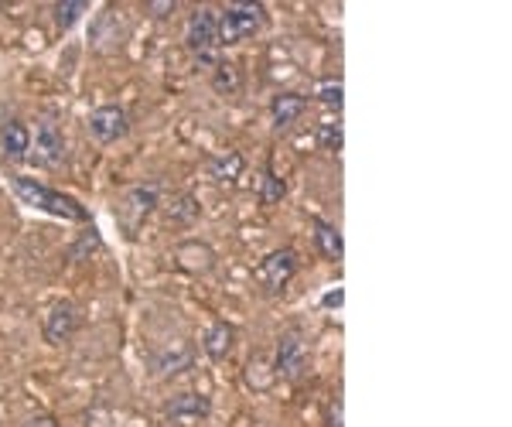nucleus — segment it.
<instances>
[{"instance_id":"obj_1","label":"nucleus","mask_w":512,"mask_h":427,"mask_svg":"<svg viewBox=\"0 0 512 427\" xmlns=\"http://www.w3.org/2000/svg\"><path fill=\"white\" fill-rule=\"evenodd\" d=\"M11 192L18 195L24 205H31V209H38V212H48V216H55V219H69V223H86L89 219L86 205L79 199L59 192V188L41 185L28 175H11Z\"/></svg>"},{"instance_id":"obj_2","label":"nucleus","mask_w":512,"mask_h":427,"mask_svg":"<svg viewBox=\"0 0 512 427\" xmlns=\"http://www.w3.org/2000/svg\"><path fill=\"white\" fill-rule=\"evenodd\" d=\"M267 24L263 4H226L219 11V48H236L253 41Z\"/></svg>"},{"instance_id":"obj_3","label":"nucleus","mask_w":512,"mask_h":427,"mask_svg":"<svg viewBox=\"0 0 512 427\" xmlns=\"http://www.w3.org/2000/svg\"><path fill=\"white\" fill-rule=\"evenodd\" d=\"M185 48L195 55L202 69H216L219 59V11L212 7H198L185 24Z\"/></svg>"},{"instance_id":"obj_4","label":"nucleus","mask_w":512,"mask_h":427,"mask_svg":"<svg viewBox=\"0 0 512 427\" xmlns=\"http://www.w3.org/2000/svg\"><path fill=\"white\" fill-rule=\"evenodd\" d=\"M158 205H161V182H140L134 188H127V192L120 195L117 212H113L123 236L137 240V229L147 223V216H151Z\"/></svg>"},{"instance_id":"obj_5","label":"nucleus","mask_w":512,"mask_h":427,"mask_svg":"<svg viewBox=\"0 0 512 427\" xmlns=\"http://www.w3.org/2000/svg\"><path fill=\"white\" fill-rule=\"evenodd\" d=\"M311 369V346H308V335L301 328H284L277 339V352H274V376L277 380L297 383L304 380Z\"/></svg>"},{"instance_id":"obj_6","label":"nucleus","mask_w":512,"mask_h":427,"mask_svg":"<svg viewBox=\"0 0 512 427\" xmlns=\"http://www.w3.org/2000/svg\"><path fill=\"white\" fill-rule=\"evenodd\" d=\"M297 270H301V257H297L294 246H277V250H270L267 257L256 264L253 277L267 294H280L297 277Z\"/></svg>"},{"instance_id":"obj_7","label":"nucleus","mask_w":512,"mask_h":427,"mask_svg":"<svg viewBox=\"0 0 512 427\" xmlns=\"http://www.w3.org/2000/svg\"><path fill=\"white\" fill-rule=\"evenodd\" d=\"M86 127L96 144H117L130 134V113L120 103H103L89 113Z\"/></svg>"},{"instance_id":"obj_8","label":"nucleus","mask_w":512,"mask_h":427,"mask_svg":"<svg viewBox=\"0 0 512 427\" xmlns=\"http://www.w3.org/2000/svg\"><path fill=\"white\" fill-rule=\"evenodd\" d=\"M79 325H82V311L76 301H55L45 311V318H41V339L48 346H65L79 332Z\"/></svg>"},{"instance_id":"obj_9","label":"nucleus","mask_w":512,"mask_h":427,"mask_svg":"<svg viewBox=\"0 0 512 427\" xmlns=\"http://www.w3.org/2000/svg\"><path fill=\"white\" fill-rule=\"evenodd\" d=\"M209 414H212V400L195 390L178 393V397H171L164 404V424L168 427H198L209 421Z\"/></svg>"},{"instance_id":"obj_10","label":"nucleus","mask_w":512,"mask_h":427,"mask_svg":"<svg viewBox=\"0 0 512 427\" xmlns=\"http://www.w3.org/2000/svg\"><path fill=\"white\" fill-rule=\"evenodd\" d=\"M31 151H35L31 158H35V164H41V168H59L65 161V134L52 117L38 120L35 137H31Z\"/></svg>"},{"instance_id":"obj_11","label":"nucleus","mask_w":512,"mask_h":427,"mask_svg":"<svg viewBox=\"0 0 512 427\" xmlns=\"http://www.w3.org/2000/svg\"><path fill=\"white\" fill-rule=\"evenodd\" d=\"M216 250L205 240H181L175 246V267L192 277H209L216 270Z\"/></svg>"},{"instance_id":"obj_12","label":"nucleus","mask_w":512,"mask_h":427,"mask_svg":"<svg viewBox=\"0 0 512 427\" xmlns=\"http://www.w3.org/2000/svg\"><path fill=\"white\" fill-rule=\"evenodd\" d=\"M192 363H195V349L188 346V342H171L168 349L154 352L151 369H154V376H158V380H175V376L188 373Z\"/></svg>"},{"instance_id":"obj_13","label":"nucleus","mask_w":512,"mask_h":427,"mask_svg":"<svg viewBox=\"0 0 512 427\" xmlns=\"http://www.w3.org/2000/svg\"><path fill=\"white\" fill-rule=\"evenodd\" d=\"M304 113H308V96L294 93V89H284V93H277L270 100V123H274V130L294 127Z\"/></svg>"},{"instance_id":"obj_14","label":"nucleus","mask_w":512,"mask_h":427,"mask_svg":"<svg viewBox=\"0 0 512 427\" xmlns=\"http://www.w3.org/2000/svg\"><path fill=\"white\" fill-rule=\"evenodd\" d=\"M89 38H93V48L103 55L110 52H120L123 38H127V28H123V21L117 18L113 11H103L99 18L93 21V31H89Z\"/></svg>"},{"instance_id":"obj_15","label":"nucleus","mask_w":512,"mask_h":427,"mask_svg":"<svg viewBox=\"0 0 512 427\" xmlns=\"http://www.w3.org/2000/svg\"><path fill=\"white\" fill-rule=\"evenodd\" d=\"M236 349V325L229 322H212L205 328L202 335V352L205 359H212V363H222V359H229Z\"/></svg>"},{"instance_id":"obj_16","label":"nucleus","mask_w":512,"mask_h":427,"mask_svg":"<svg viewBox=\"0 0 512 427\" xmlns=\"http://www.w3.org/2000/svg\"><path fill=\"white\" fill-rule=\"evenodd\" d=\"M0 151H4L7 161L21 164L31 158V130L24 127L21 120H7L0 127Z\"/></svg>"},{"instance_id":"obj_17","label":"nucleus","mask_w":512,"mask_h":427,"mask_svg":"<svg viewBox=\"0 0 512 427\" xmlns=\"http://www.w3.org/2000/svg\"><path fill=\"white\" fill-rule=\"evenodd\" d=\"M311 229H315V246H318L321 257L332 260V264H338V260L345 257L342 229H338L335 223H328V219H321V216H311Z\"/></svg>"},{"instance_id":"obj_18","label":"nucleus","mask_w":512,"mask_h":427,"mask_svg":"<svg viewBox=\"0 0 512 427\" xmlns=\"http://www.w3.org/2000/svg\"><path fill=\"white\" fill-rule=\"evenodd\" d=\"M246 171V161L239 151H222L216 158H209V175L216 178L219 185H236Z\"/></svg>"},{"instance_id":"obj_19","label":"nucleus","mask_w":512,"mask_h":427,"mask_svg":"<svg viewBox=\"0 0 512 427\" xmlns=\"http://www.w3.org/2000/svg\"><path fill=\"white\" fill-rule=\"evenodd\" d=\"M198 216H202V205H198L195 192H181L168 205V223H175V226H192Z\"/></svg>"},{"instance_id":"obj_20","label":"nucleus","mask_w":512,"mask_h":427,"mask_svg":"<svg viewBox=\"0 0 512 427\" xmlns=\"http://www.w3.org/2000/svg\"><path fill=\"white\" fill-rule=\"evenodd\" d=\"M212 89H216L219 96H236L239 89H243V72H239V65L219 62L216 69H212Z\"/></svg>"},{"instance_id":"obj_21","label":"nucleus","mask_w":512,"mask_h":427,"mask_svg":"<svg viewBox=\"0 0 512 427\" xmlns=\"http://www.w3.org/2000/svg\"><path fill=\"white\" fill-rule=\"evenodd\" d=\"M287 195V182L277 175L274 161L263 164V178H260V202L263 205H277Z\"/></svg>"},{"instance_id":"obj_22","label":"nucleus","mask_w":512,"mask_h":427,"mask_svg":"<svg viewBox=\"0 0 512 427\" xmlns=\"http://www.w3.org/2000/svg\"><path fill=\"white\" fill-rule=\"evenodd\" d=\"M103 250V236H99L96 226H86L82 233L76 236V243L69 246V260H76V264H82V260H89L93 253Z\"/></svg>"},{"instance_id":"obj_23","label":"nucleus","mask_w":512,"mask_h":427,"mask_svg":"<svg viewBox=\"0 0 512 427\" xmlns=\"http://www.w3.org/2000/svg\"><path fill=\"white\" fill-rule=\"evenodd\" d=\"M89 11L86 0H59V4L52 7V18H55V28L59 31H69L72 24H76L82 14Z\"/></svg>"},{"instance_id":"obj_24","label":"nucleus","mask_w":512,"mask_h":427,"mask_svg":"<svg viewBox=\"0 0 512 427\" xmlns=\"http://www.w3.org/2000/svg\"><path fill=\"white\" fill-rule=\"evenodd\" d=\"M318 103L325 106V110H342V103H345V82L342 79H325L318 86Z\"/></svg>"},{"instance_id":"obj_25","label":"nucleus","mask_w":512,"mask_h":427,"mask_svg":"<svg viewBox=\"0 0 512 427\" xmlns=\"http://www.w3.org/2000/svg\"><path fill=\"white\" fill-rule=\"evenodd\" d=\"M342 144H345V130H342V123H338V120L321 123V127H318V147H321V151L338 154V151H342Z\"/></svg>"},{"instance_id":"obj_26","label":"nucleus","mask_w":512,"mask_h":427,"mask_svg":"<svg viewBox=\"0 0 512 427\" xmlns=\"http://www.w3.org/2000/svg\"><path fill=\"white\" fill-rule=\"evenodd\" d=\"M144 11L151 14V18L164 21V18H171V14L178 11V4H175V0H147V4H144Z\"/></svg>"},{"instance_id":"obj_27","label":"nucleus","mask_w":512,"mask_h":427,"mask_svg":"<svg viewBox=\"0 0 512 427\" xmlns=\"http://www.w3.org/2000/svg\"><path fill=\"white\" fill-rule=\"evenodd\" d=\"M345 404H342V397H335L332 404H328V427H345L342 421H345V410H342Z\"/></svg>"},{"instance_id":"obj_28","label":"nucleus","mask_w":512,"mask_h":427,"mask_svg":"<svg viewBox=\"0 0 512 427\" xmlns=\"http://www.w3.org/2000/svg\"><path fill=\"white\" fill-rule=\"evenodd\" d=\"M18 427H59L52 414H35V417H24Z\"/></svg>"},{"instance_id":"obj_29","label":"nucleus","mask_w":512,"mask_h":427,"mask_svg":"<svg viewBox=\"0 0 512 427\" xmlns=\"http://www.w3.org/2000/svg\"><path fill=\"white\" fill-rule=\"evenodd\" d=\"M342 301H345V291H342V287H335V291H325L321 305H325V308H342Z\"/></svg>"}]
</instances>
